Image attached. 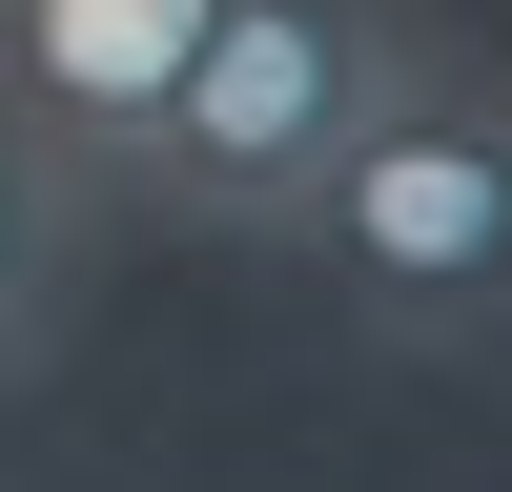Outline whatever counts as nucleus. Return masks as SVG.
I'll use <instances>...</instances> for the list:
<instances>
[{
	"label": "nucleus",
	"instance_id": "4",
	"mask_svg": "<svg viewBox=\"0 0 512 492\" xmlns=\"http://www.w3.org/2000/svg\"><path fill=\"white\" fill-rule=\"evenodd\" d=\"M82 267H103V164L0 103V390L82 349Z\"/></svg>",
	"mask_w": 512,
	"mask_h": 492
},
{
	"label": "nucleus",
	"instance_id": "3",
	"mask_svg": "<svg viewBox=\"0 0 512 492\" xmlns=\"http://www.w3.org/2000/svg\"><path fill=\"white\" fill-rule=\"evenodd\" d=\"M205 21L226 0H0V103L41 144H82L103 205H123V164H144V123H164V82H185Z\"/></svg>",
	"mask_w": 512,
	"mask_h": 492
},
{
	"label": "nucleus",
	"instance_id": "2",
	"mask_svg": "<svg viewBox=\"0 0 512 492\" xmlns=\"http://www.w3.org/2000/svg\"><path fill=\"white\" fill-rule=\"evenodd\" d=\"M410 62H431V41H410L390 0H226V21L185 41V82H164L123 205H164V226H205V246H287L308 185L410 103Z\"/></svg>",
	"mask_w": 512,
	"mask_h": 492
},
{
	"label": "nucleus",
	"instance_id": "1",
	"mask_svg": "<svg viewBox=\"0 0 512 492\" xmlns=\"http://www.w3.org/2000/svg\"><path fill=\"white\" fill-rule=\"evenodd\" d=\"M287 246L328 267L349 349H390V369L512 349V62H410V103L308 185Z\"/></svg>",
	"mask_w": 512,
	"mask_h": 492
}]
</instances>
